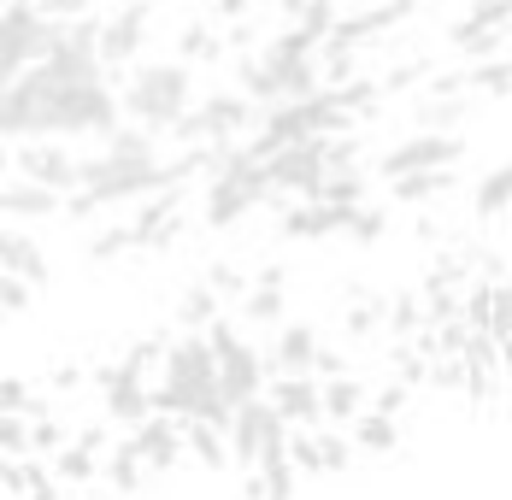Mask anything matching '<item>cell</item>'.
Instances as JSON below:
<instances>
[{
	"instance_id": "cell-13",
	"label": "cell",
	"mask_w": 512,
	"mask_h": 500,
	"mask_svg": "<svg viewBox=\"0 0 512 500\" xmlns=\"http://www.w3.org/2000/svg\"><path fill=\"white\" fill-rule=\"evenodd\" d=\"M271 406L289 430H324V383L318 377H271Z\"/></svg>"
},
{
	"instance_id": "cell-5",
	"label": "cell",
	"mask_w": 512,
	"mask_h": 500,
	"mask_svg": "<svg viewBox=\"0 0 512 500\" xmlns=\"http://www.w3.org/2000/svg\"><path fill=\"white\" fill-rule=\"evenodd\" d=\"M59 24L36 0H0V83H18L30 65H42L59 42Z\"/></svg>"
},
{
	"instance_id": "cell-17",
	"label": "cell",
	"mask_w": 512,
	"mask_h": 500,
	"mask_svg": "<svg viewBox=\"0 0 512 500\" xmlns=\"http://www.w3.org/2000/svg\"><path fill=\"white\" fill-rule=\"evenodd\" d=\"M177 230H183V218H177V189H171V195L142 200V206H136V218H130V236H136V253L171 248V242H177Z\"/></svg>"
},
{
	"instance_id": "cell-9",
	"label": "cell",
	"mask_w": 512,
	"mask_h": 500,
	"mask_svg": "<svg viewBox=\"0 0 512 500\" xmlns=\"http://www.w3.org/2000/svg\"><path fill=\"white\" fill-rule=\"evenodd\" d=\"M460 159H465V136H442V130H412L407 142L383 148V159H377V171H371V177L395 183V177H407V171H448V165H460Z\"/></svg>"
},
{
	"instance_id": "cell-51",
	"label": "cell",
	"mask_w": 512,
	"mask_h": 500,
	"mask_svg": "<svg viewBox=\"0 0 512 500\" xmlns=\"http://www.w3.org/2000/svg\"><path fill=\"white\" fill-rule=\"evenodd\" d=\"M0 171H12V142H0Z\"/></svg>"
},
{
	"instance_id": "cell-19",
	"label": "cell",
	"mask_w": 512,
	"mask_h": 500,
	"mask_svg": "<svg viewBox=\"0 0 512 500\" xmlns=\"http://www.w3.org/2000/svg\"><path fill=\"white\" fill-rule=\"evenodd\" d=\"M348 442H354V453H395L401 448V424H395L389 412H371V406H365L354 418V436H348Z\"/></svg>"
},
{
	"instance_id": "cell-7",
	"label": "cell",
	"mask_w": 512,
	"mask_h": 500,
	"mask_svg": "<svg viewBox=\"0 0 512 500\" xmlns=\"http://www.w3.org/2000/svg\"><path fill=\"white\" fill-rule=\"evenodd\" d=\"M224 442H230V465L259 471L265 459H283V453H289V424H283V412H277L271 400L259 395V400H248V406L230 412Z\"/></svg>"
},
{
	"instance_id": "cell-27",
	"label": "cell",
	"mask_w": 512,
	"mask_h": 500,
	"mask_svg": "<svg viewBox=\"0 0 512 500\" xmlns=\"http://www.w3.org/2000/svg\"><path fill=\"white\" fill-rule=\"evenodd\" d=\"M295 489H301V471H295V459L283 453V459H265L254 471V495L259 500H295Z\"/></svg>"
},
{
	"instance_id": "cell-1",
	"label": "cell",
	"mask_w": 512,
	"mask_h": 500,
	"mask_svg": "<svg viewBox=\"0 0 512 500\" xmlns=\"http://www.w3.org/2000/svg\"><path fill=\"white\" fill-rule=\"evenodd\" d=\"M154 412L177 418V424L230 430V400H224V383H218V353L206 342V330H183L177 342H165Z\"/></svg>"
},
{
	"instance_id": "cell-46",
	"label": "cell",
	"mask_w": 512,
	"mask_h": 500,
	"mask_svg": "<svg viewBox=\"0 0 512 500\" xmlns=\"http://www.w3.org/2000/svg\"><path fill=\"white\" fill-rule=\"evenodd\" d=\"M0 412H36V400L18 377H0Z\"/></svg>"
},
{
	"instance_id": "cell-20",
	"label": "cell",
	"mask_w": 512,
	"mask_h": 500,
	"mask_svg": "<svg viewBox=\"0 0 512 500\" xmlns=\"http://www.w3.org/2000/svg\"><path fill=\"white\" fill-rule=\"evenodd\" d=\"M106 159H124V165H148V159H159V142H154V130H142V124H118L112 136L101 142Z\"/></svg>"
},
{
	"instance_id": "cell-41",
	"label": "cell",
	"mask_w": 512,
	"mask_h": 500,
	"mask_svg": "<svg viewBox=\"0 0 512 500\" xmlns=\"http://www.w3.org/2000/svg\"><path fill=\"white\" fill-rule=\"evenodd\" d=\"M383 230H389V212L365 200V206H359V212H354V224H348V242H377Z\"/></svg>"
},
{
	"instance_id": "cell-38",
	"label": "cell",
	"mask_w": 512,
	"mask_h": 500,
	"mask_svg": "<svg viewBox=\"0 0 512 500\" xmlns=\"http://www.w3.org/2000/svg\"><path fill=\"white\" fill-rule=\"evenodd\" d=\"M418 318H424V300H418V295H395V300H389V312H383V324H389L395 336H412V330H418Z\"/></svg>"
},
{
	"instance_id": "cell-31",
	"label": "cell",
	"mask_w": 512,
	"mask_h": 500,
	"mask_svg": "<svg viewBox=\"0 0 512 500\" xmlns=\"http://www.w3.org/2000/svg\"><path fill=\"white\" fill-rule=\"evenodd\" d=\"M53 477H59V483H89V477H95V448L65 442V448L53 453Z\"/></svg>"
},
{
	"instance_id": "cell-10",
	"label": "cell",
	"mask_w": 512,
	"mask_h": 500,
	"mask_svg": "<svg viewBox=\"0 0 512 500\" xmlns=\"http://www.w3.org/2000/svg\"><path fill=\"white\" fill-rule=\"evenodd\" d=\"M12 177H30L53 195H77L83 189V159L65 148V142H18L12 148Z\"/></svg>"
},
{
	"instance_id": "cell-33",
	"label": "cell",
	"mask_w": 512,
	"mask_h": 500,
	"mask_svg": "<svg viewBox=\"0 0 512 500\" xmlns=\"http://www.w3.org/2000/svg\"><path fill=\"white\" fill-rule=\"evenodd\" d=\"M177 59H183V65H212V59H218V36H212L206 24H189V30L177 36Z\"/></svg>"
},
{
	"instance_id": "cell-6",
	"label": "cell",
	"mask_w": 512,
	"mask_h": 500,
	"mask_svg": "<svg viewBox=\"0 0 512 500\" xmlns=\"http://www.w3.org/2000/svg\"><path fill=\"white\" fill-rule=\"evenodd\" d=\"M206 342L218 353V383H224V400H230V412L236 406H248L271 389V371H265V348H254L242 330H230V318H218L212 330H206Z\"/></svg>"
},
{
	"instance_id": "cell-11",
	"label": "cell",
	"mask_w": 512,
	"mask_h": 500,
	"mask_svg": "<svg viewBox=\"0 0 512 500\" xmlns=\"http://www.w3.org/2000/svg\"><path fill=\"white\" fill-rule=\"evenodd\" d=\"M148 18H154L148 0H124V6L101 12V65H106V77H118V71L136 65V53H142V42H148Z\"/></svg>"
},
{
	"instance_id": "cell-44",
	"label": "cell",
	"mask_w": 512,
	"mask_h": 500,
	"mask_svg": "<svg viewBox=\"0 0 512 500\" xmlns=\"http://www.w3.org/2000/svg\"><path fill=\"white\" fill-rule=\"evenodd\" d=\"M18 418L24 412H0V453H30V430Z\"/></svg>"
},
{
	"instance_id": "cell-45",
	"label": "cell",
	"mask_w": 512,
	"mask_h": 500,
	"mask_svg": "<svg viewBox=\"0 0 512 500\" xmlns=\"http://www.w3.org/2000/svg\"><path fill=\"white\" fill-rule=\"evenodd\" d=\"M48 18H95V6H106V0H36Z\"/></svg>"
},
{
	"instance_id": "cell-43",
	"label": "cell",
	"mask_w": 512,
	"mask_h": 500,
	"mask_svg": "<svg viewBox=\"0 0 512 500\" xmlns=\"http://www.w3.org/2000/svg\"><path fill=\"white\" fill-rule=\"evenodd\" d=\"M36 300V289L24 283V277H12V271H0V312H24Z\"/></svg>"
},
{
	"instance_id": "cell-30",
	"label": "cell",
	"mask_w": 512,
	"mask_h": 500,
	"mask_svg": "<svg viewBox=\"0 0 512 500\" xmlns=\"http://www.w3.org/2000/svg\"><path fill=\"white\" fill-rule=\"evenodd\" d=\"M471 95H489V100L512 95V53H495V59L471 65Z\"/></svg>"
},
{
	"instance_id": "cell-2",
	"label": "cell",
	"mask_w": 512,
	"mask_h": 500,
	"mask_svg": "<svg viewBox=\"0 0 512 500\" xmlns=\"http://www.w3.org/2000/svg\"><path fill=\"white\" fill-rule=\"evenodd\" d=\"M118 100H124V118H130V124H142V130H154V136H171V124L195 106V65H183V59L130 65Z\"/></svg>"
},
{
	"instance_id": "cell-15",
	"label": "cell",
	"mask_w": 512,
	"mask_h": 500,
	"mask_svg": "<svg viewBox=\"0 0 512 500\" xmlns=\"http://www.w3.org/2000/svg\"><path fill=\"white\" fill-rule=\"evenodd\" d=\"M65 212V195H53L30 177H0V218L12 224H42V218H59Z\"/></svg>"
},
{
	"instance_id": "cell-40",
	"label": "cell",
	"mask_w": 512,
	"mask_h": 500,
	"mask_svg": "<svg viewBox=\"0 0 512 500\" xmlns=\"http://www.w3.org/2000/svg\"><path fill=\"white\" fill-rule=\"evenodd\" d=\"M489 336L512 353V289H495L489 295Z\"/></svg>"
},
{
	"instance_id": "cell-36",
	"label": "cell",
	"mask_w": 512,
	"mask_h": 500,
	"mask_svg": "<svg viewBox=\"0 0 512 500\" xmlns=\"http://www.w3.org/2000/svg\"><path fill=\"white\" fill-rule=\"evenodd\" d=\"M206 289H212V295H218V300H236V306H242V295H248L254 283H248V277H242L236 265H224V259H218V265L206 271Z\"/></svg>"
},
{
	"instance_id": "cell-22",
	"label": "cell",
	"mask_w": 512,
	"mask_h": 500,
	"mask_svg": "<svg viewBox=\"0 0 512 500\" xmlns=\"http://www.w3.org/2000/svg\"><path fill=\"white\" fill-rule=\"evenodd\" d=\"M236 318H242V324H254V330H277V324H289V318H283V289L254 283V289L242 295V306H236Z\"/></svg>"
},
{
	"instance_id": "cell-39",
	"label": "cell",
	"mask_w": 512,
	"mask_h": 500,
	"mask_svg": "<svg viewBox=\"0 0 512 500\" xmlns=\"http://www.w3.org/2000/svg\"><path fill=\"white\" fill-rule=\"evenodd\" d=\"M118 253H136V236H130V218H124V224H112V230H101V236L89 242V259H118Z\"/></svg>"
},
{
	"instance_id": "cell-25",
	"label": "cell",
	"mask_w": 512,
	"mask_h": 500,
	"mask_svg": "<svg viewBox=\"0 0 512 500\" xmlns=\"http://www.w3.org/2000/svg\"><path fill=\"white\" fill-rule=\"evenodd\" d=\"M359 412H365V383L359 377H330L324 383V418L330 424H354Z\"/></svg>"
},
{
	"instance_id": "cell-50",
	"label": "cell",
	"mask_w": 512,
	"mask_h": 500,
	"mask_svg": "<svg viewBox=\"0 0 512 500\" xmlns=\"http://www.w3.org/2000/svg\"><path fill=\"white\" fill-rule=\"evenodd\" d=\"M248 6H254V0H218V12H224V18H248Z\"/></svg>"
},
{
	"instance_id": "cell-18",
	"label": "cell",
	"mask_w": 512,
	"mask_h": 500,
	"mask_svg": "<svg viewBox=\"0 0 512 500\" xmlns=\"http://www.w3.org/2000/svg\"><path fill=\"white\" fill-rule=\"evenodd\" d=\"M0 271L24 277L30 289H48V253H42V242L12 230V224H0Z\"/></svg>"
},
{
	"instance_id": "cell-28",
	"label": "cell",
	"mask_w": 512,
	"mask_h": 500,
	"mask_svg": "<svg viewBox=\"0 0 512 500\" xmlns=\"http://www.w3.org/2000/svg\"><path fill=\"white\" fill-rule=\"evenodd\" d=\"M471 206H477V218H501V212L512 206V165L483 171V183L471 189Z\"/></svg>"
},
{
	"instance_id": "cell-23",
	"label": "cell",
	"mask_w": 512,
	"mask_h": 500,
	"mask_svg": "<svg viewBox=\"0 0 512 500\" xmlns=\"http://www.w3.org/2000/svg\"><path fill=\"white\" fill-rule=\"evenodd\" d=\"M318 200H336V206H365V200H371V171H365V165H336V171L324 177Z\"/></svg>"
},
{
	"instance_id": "cell-29",
	"label": "cell",
	"mask_w": 512,
	"mask_h": 500,
	"mask_svg": "<svg viewBox=\"0 0 512 500\" xmlns=\"http://www.w3.org/2000/svg\"><path fill=\"white\" fill-rule=\"evenodd\" d=\"M183 442H189V453L201 459L206 471H224V465H230V442H224V430H212V424H183Z\"/></svg>"
},
{
	"instance_id": "cell-34",
	"label": "cell",
	"mask_w": 512,
	"mask_h": 500,
	"mask_svg": "<svg viewBox=\"0 0 512 500\" xmlns=\"http://www.w3.org/2000/svg\"><path fill=\"white\" fill-rule=\"evenodd\" d=\"M142 471H148V465H142L136 453L124 448V442H118V448H112V459H106V483H112L118 495H130V489L142 483Z\"/></svg>"
},
{
	"instance_id": "cell-8",
	"label": "cell",
	"mask_w": 512,
	"mask_h": 500,
	"mask_svg": "<svg viewBox=\"0 0 512 500\" xmlns=\"http://www.w3.org/2000/svg\"><path fill=\"white\" fill-rule=\"evenodd\" d=\"M265 177H271V195L318 200L324 177H330V136L324 142H295V148L265 153Z\"/></svg>"
},
{
	"instance_id": "cell-12",
	"label": "cell",
	"mask_w": 512,
	"mask_h": 500,
	"mask_svg": "<svg viewBox=\"0 0 512 500\" xmlns=\"http://www.w3.org/2000/svg\"><path fill=\"white\" fill-rule=\"evenodd\" d=\"M318 330L301 324V318H289V324H277L271 330V342H265V371L271 377H318Z\"/></svg>"
},
{
	"instance_id": "cell-32",
	"label": "cell",
	"mask_w": 512,
	"mask_h": 500,
	"mask_svg": "<svg viewBox=\"0 0 512 500\" xmlns=\"http://www.w3.org/2000/svg\"><path fill=\"white\" fill-rule=\"evenodd\" d=\"M295 24H301L307 36H318V42H330V30L342 24V18H336V0H301V6H295Z\"/></svg>"
},
{
	"instance_id": "cell-52",
	"label": "cell",
	"mask_w": 512,
	"mask_h": 500,
	"mask_svg": "<svg viewBox=\"0 0 512 500\" xmlns=\"http://www.w3.org/2000/svg\"><path fill=\"white\" fill-rule=\"evenodd\" d=\"M507 53H512V24H507Z\"/></svg>"
},
{
	"instance_id": "cell-21",
	"label": "cell",
	"mask_w": 512,
	"mask_h": 500,
	"mask_svg": "<svg viewBox=\"0 0 512 500\" xmlns=\"http://www.w3.org/2000/svg\"><path fill=\"white\" fill-rule=\"evenodd\" d=\"M218 318H224V300L212 295L206 283H195V289L177 295V330H212Z\"/></svg>"
},
{
	"instance_id": "cell-3",
	"label": "cell",
	"mask_w": 512,
	"mask_h": 500,
	"mask_svg": "<svg viewBox=\"0 0 512 500\" xmlns=\"http://www.w3.org/2000/svg\"><path fill=\"white\" fill-rule=\"evenodd\" d=\"M271 195V177H265V159H259L248 142H236V148H218V171H212V183H206V206H201V224L206 230H230V224H242L248 212H259Z\"/></svg>"
},
{
	"instance_id": "cell-37",
	"label": "cell",
	"mask_w": 512,
	"mask_h": 500,
	"mask_svg": "<svg viewBox=\"0 0 512 500\" xmlns=\"http://www.w3.org/2000/svg\"><path fill=\"white\" fill-rule=\"evenodd\" d=\"M460 24H477V30H507V24H512V0H471Z\"/></svg>"
},
{
	"instance_id": "cell-47",
	"label": "cell",
	"mask_w": 512,
	"mask_h": 500,
	"mask_svg": "<svg viewBox=\"0 0 512 500\" xmlns=\"http://www.w3.org/2000/svg\"><path fill=\"white\" fill-rule=\"evenodd\" d=\"M418 77H424V65H395V71H389V77H383L377 89H383V95H395V89H412Z\"/></svg>"
},
{
	"instance_id": "cell-48",
	"label": "cell",
	"mask_w": 512,
	"mask_h": 500,
	"mask_svg": "<svg viewBox=\"0 0 512 500\" xmlns=\"http://www.w3.org/2000/svg\"><path fill=\"white\" fill-rule=\"evenodd\" d=\"M401 406H407V383H389V389L377 395V406H371V412H389V418H401Z\"/></svg>"
},
{
	"instance_id": "cell-16",
	"label": "cell",
	"mask_w": 512,
	"mask_h": 500,
	"mask_svg": "<svg viewBox=\"0 0 512 500\" xmlns=\"http://www.w3.org/2000/svg\"><path fill=\"white\" fill-rule=\"evenodd\" d=\"M359 206H336V200H301L289 218H283V236L289 242H318V236H348Z\"/></svg>"
},
{
	"instance_id": "cell-26",
	"label": "cell",
	"mask_w": 512,
	"mask_h": 500,
	"mask_svg": "<svg viewBox=\"0 0 512 500\" xmlns=\"http://www.w3.org/2000/svg\"><path fill=\"white\" fill-rule=\"evenodd\" d=\"M465 112H471V100L465 95H448V100H418L412 106V124L418 130H442V136H454V124H465Z\"/></svg>"
},
{
	"instance_id": "cell-49",
	"label": "cell",
	"mask_w": 512,
	"mask_h": 500,
	"mask_svg": "<svg viewBox=\"0 0 512 500\" xmlns=\"http://www.w3.org/2000/svg\"><path fill=\"white\" fill-rule=\"evenodd\" d=\"M30 448H65V430H59L53 418H42V424L30 430Z\"/></svg>"
},
{
	"instance_id": "cell-42",
	"label": "cell",
	"mask_w": 512,
	"mask_h": 500,
	"mask_svg": "<svg viewBox=\"0 0 512 500\" xmlns=\"http://www.w3.org/2000/svg\"><path fill=\"white\" fill-rule=\"evenodd\" d=\"M383 300H359L354 312H348V336H371V330H383Z\"/></svg>"
},
{
	"instance_id": "cell-24",
	"label": "cell",
	"mask_w": 512,
	"mask_h": 500,
	"mask_svg": "<svg viewBox=\"0 0 512 500\" xmlns=\"http://www.w3.org/2000/svg\"><path fill=\"white\" fill-rule=\"evenodd\" d=\"M454 189V165L448 171H407V177H395L389 183V195L401 200V206H418V200H436Z\"/></svg>"
},
{
	"instance_id": "cell-14",
	"label": "cell",
	"mask_w": 512,
	"mask_h": 500,
	"mask_svg": "<svg viewBox=\"0 0 512 500\" xmlns=\"http://www.w3.org/2000/svg\"><path fill=\"white\" fill-rule=\"evenodd\" d=\"M124 448L136 453L148 471H165V465H177V459H183V424H177V418H165V412H154L148 424H136V430L124 436Z\"/></svg>"
},
{
	"instance_id": "cell-4",
	"label": "cell",
	"mask_w": 512,
	"mask_h": 500,
	"mask_svg": "<svg viewBox=\"0 0 512 500\" xmlns=\"http://www.w3.org/2000/svg\"><path fill=\"white\" fill-rule=\"evenodd\" d=\"M259 130V106L242 89H218V95L195 100L177 124H171V142L177 148H236Z\"/></svg>"
},
{
	"instance_id": "cell-35",
	"label": "cell",
	"mask_w": 512,
	"mask_h": 500,
	"mask_svg": "<svg viewBox=\"0 0 512 500\" xmlns=\"http://www.w3.org/2000/svg\"><path fill=\"white\" fill-rule=\"evenodd\" d=\"M312 442H318V471H348V465H354V442H348V436L312 430Z\"/></svg>"
}]
</instances>
